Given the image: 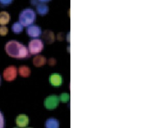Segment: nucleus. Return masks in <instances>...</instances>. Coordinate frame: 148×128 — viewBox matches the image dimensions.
Returning a JSON list of instances; mask_svg holds the SVG:
<instances>
[{
  "label": "nucleus",
  "instance_id": "nucleus-8",
  "mask_svg": "<svg viewBox=\"0 0 148 128\" xmlns=\"http://www.w3.org/2000/svg\"><path fill=\"white\" fill-rule=\"evenodd\" d=\"M49 82L54 86H61L62 83V76L58 73H53L49 77Z\"/></svg>",
  "mask_w": 148,
  "mask_h": 128
},
{
  "label": "nucleus",
  "instance_id": "nucleus-1",
  "mask_svg": "<svg viewBox=\"0 0 148 128\" xmlns=\"http://www.w3.org/2000/svg\"><path fill=\"white\" fill-rule=\"evenodd\" d=\"M5 50L9 57L14 58L25 59L30 57V53L27 47L16 40H10L7 42Z\"/></svg>",
  "mask_w": 148,
  "mask_h": 128
},
{
  "label": "nucleus",
  "instance_id": "nucleus-20",
  "mask_svg": "<svg viewBox=\"0 0 148 128\" xmlns=\"http://www.w3.org/2000/svg\"><path fill=\"white\" fill-rule=\"evenodd\" d=\"M56 60L53 58H50L49 59V64L50 65V66H52V65H54L55 63H56Z\"/></svg>",
  "mask_w": 148,
  "mask_h": 128
},
{
  "label": "nucleus",
  "instance_id": "nucleus-7",
  "mask_svg": "<svg viewBox=\"0 0 148 128\" xmlns=\"http://www.w3.org/2000/svg\"><path fill=\"white\" fill-rule=\"evenodd\" d=\"M16 123L19 127H27L29 124V118L25 114H20L16 119Z\"/></svg>",
  "mask_w": 148,
  "mask_h": 128
},
{
  "label": "nucleus",
  "instance_id": "nucleus-4",
  "mask_svg": "<svg viewBox=\"0 0 148 128\" xmlns=\"http://www.w3.org/2000/svg\"><path fill=\"white\" fill-rule=\"evenodd\" d=\"M17 70L14 66L7 67L3 71V77L7 81H12L17 77Z\"/></svg>",
  "mask_w": 148,
  "mask_h": 128
},
{
  "label": "nucleus",
  "instance_id": "nucleus-22",
  "mask_svg": "<svg viewBox=\"0 0 148 128\" xmlns=\"http://www.w3.org/2000/svg\"><path fill=\"white\" fill-rule=\"evenodd\" d=\"M1 84V76H0V85Z\"/></svg>",
  "mask_w": 148,
  "mask_h": 128
},
{
  "label": "nucleus",
  "instance_id": "nucleus-19",
  "mask_svg": "<svg viewBox=\"0 0 148 128\" xmlns=\"http://www.w3.org/2000/svg\"><path fill=\"white\" fill-rule=\"evenodd\" d=\"M13 0H0V3L3 5H8L13 2Z\"/></svg>",
  "mask_w": 148,
  "mask_h": 128
},
{
  "label": "nucleus",
  "instance_id": "nucleus-3",
  "mask_svg": "<svg viewBox=\"0 0 148 128\" xmlns=\"http://www.w3.org/2000/svg\"><path fill=\"white\" fill-rule=\"evenodd\" d=\"M44 48V44L42 40L34 39L31 40L28 44V51L30 54L35 55L40 52Z\"/></svg>",
  "mask_w": 148,
  "mask_h": 128
},
{
  "label": "nucleus",
  "instance_id": "nucleus-10",
  "mask_svg": "<svg viewBox=\"0 0 148 128\" xmlns=\"http://www.w3.org/2000/svg\"><path fill=\"white\" fill-rule=\"evenodd\" d=\"M10 20V16L7 12L2 11L0 12V25H5L8 24Z\"/></svg>",
  "mask_w": 148,
  "mask_h": 128
},
{
  "label": "nucleus",
  "instance_id": "nucleus-5",
  "mask_svg": "<svg viewBox=\"0 0 148 128\" xmlns=\"http://www.w3.org/2000/svg\"><path fill=\"white\" fill-rule=\"evenodd\" d=\"M60 99L57 95H50L47 97L45 100L44 104L45 107L48 110H53L56 108L59 103Z\"/></svg>",
  "mask_w": 148,
  "mask_h": 128
},
{
  "label": "nucleus",
  "instance_id": "nucleus-2",
  "mask_svg": "<svg viewBox=\"0 0 148 128\" xmlns=\"http://www.w3.org/2000/svg\"><path fill=\"white\" fill-rule=\"evenodd\" d=\"M19 22L24 27H28L32 24L36 19V14L34 10L27 8L21 12L19 14Z\"/></svg>",
  "mask_w": 148,
  "mask_h": 128
},
{
  "label": "nucleus",
  "instance_id": "nucleus-18",
  "mask_svg": "<svg viewBox=\"0 0 148 128\" xmlns=\"http://www.w3.org/2000/svg\"><path fill=\"white\" fill-rule=\"evenodd\" d=\"M5 126V119L2 113L0 111V128H3Z\"/></svg>",
  "mask_w": 148,
  "mask_h": 128
},
{
  "label": "nucleus",
  "instance_id": "nucleus-6",
  "mask_svg": "<svg viewBox=\"0 0 148 128\" xmlns=\"http://www.w3.org/2000/svg\"><path fill=\"white\" fill-rule=\"evenodd\" d=\"M27 34L31 37H38L40 36L42 33V31L39 26L32 25L28 26L26 29Z\"/></svg>",
  "mask_w": 148,
  "mask_h": 128
},
{
  "label": "nucleus",
  "instance_id": "nucleus-14",
  "mask_svg": "<svg viewBox=\"0 0 148 128\" xmlns=\"http://www.w3.org/2000/svg\"><path fill=\"white\" fill-rule=\"evenodd\" d=\"M43 39L47 42L48 43H52L54 40V35L51 31H45L43 35Z\"/></svg>",
  "mask_w": 148,
  "mask_h": 128
},
{
  "label": "nucleus",
  "instance_id": "nucleus-17",
  "mask_svg": "<svg viewBox=\"0 0 148 128\" xmlns=\"http://www.w3.org/2000/svg\"><path fill=\"white\" fill-rule=\"evenodd\" d=\"M8 33V28L5 25H2L0 27V35L5 36Z\"/></svg>",
  "mask_w": 148,
  "mask_h": 128
},
{
  "label": "nucleus",
  "instance_id": "nucleus-11",
  "mask_svg": "<svg viewBox=\"0 0 148 128\" xmlns=\"http://www.w3.org/2000/svg\"><path fill=\"white\" fill-rule=\"evenodd\" d=\"M18 73L22 77H28L31 74V69L29 67L23 65L19 67Z\"/></svg>",
  "mask_w": 148,
  "mask_h": 128
},
{
  "label": "nucleus",
  "instance_id": "nucleus-13",
  "mask_svg": "<svg viewBox=\"0 0 148 128\" xmlns=\"http://www.w3.org/2000/svg\"><path fill=\"white\" fill-rule=\"evenodd\" d=\"M36 10L38 14L41 16H44L48 13L49 7L44 3H39L36 6Z\"/></svg>",
  "mask_w": 148,
  "mask_h": 128
},
{
  "label": "nucleus",
  "instance_id": "nucleus-15",
  "mask_svg": "<svg viewBox=\"0 0 148 128\" xmlns=\"http://www.w3.org/2000/svg\"><path fill=\"white\" fill-rule=\"evenodd\" d=\"M12 30L14 33L16 34L20 33L23 30V26L20 22H16L12 25Z\"/></svg>",
  "mask_w": 148,
  "mask_h": 128
},
{
  "label": "nucleus",
  "instance_id": "nucleus-9",
  "mask_svg": "<svg viewBox=\"0 0 148 128\" xmlns=\"http://www.w3.org/2000/svg\"><path fill=\"white\" fill-rule=\"evenodd\" d=\"M32 62L35 66L41 67L46 63V58L43 55H37L34 58Z\"/></svg>",
  "mask_w": 148,
  "mask_h": 128
},
{
  "label": "nucleus",
  "instance_id": "nucleus-12",
  "mask_svg": "<svg viewBox=\"0 0 148 128\" xmlns=\"http://www.w3.org/2000/svg\"><path fill=\"white\" fill-rule=\"evenodd\" d=\"M45 126L47 128H58L59 127V122L55 118H49L46 121Z\"/></svg>",
  "mask_w": 148,
  "mask_h": 128
},
{
  "label": "nucleus",
  "instance_id": "nucleus-21",
  "mask_svg": "<svg viewBox=\"0 0 148 128\" xmlns=\"http://www.w3.org/2000/svg\"><path fill=\"white\" fill-rule=\"evenodd\" d=\"M38 1L41 2H47L50 1L51 0H38Z\"/></svg>",
  "mask_w": 148,
  "mask_h": 128
},
{
  "label": "nucleus",
  "instance_id": "nucleus-16",
  "mask_svg": "<svg viewBox=\"0 0 148 128\" xmlns=\"http://www.w3.org/2000/svg\"><path fill=\"white\" fill-rule=\"evenodd\" d=\"M60 100L63 103H66L69 100V95L66 93H63L60 95Z\"/></svg>",
  "mask_w": 148,
  "mask_h": 128
}]
</instances>
